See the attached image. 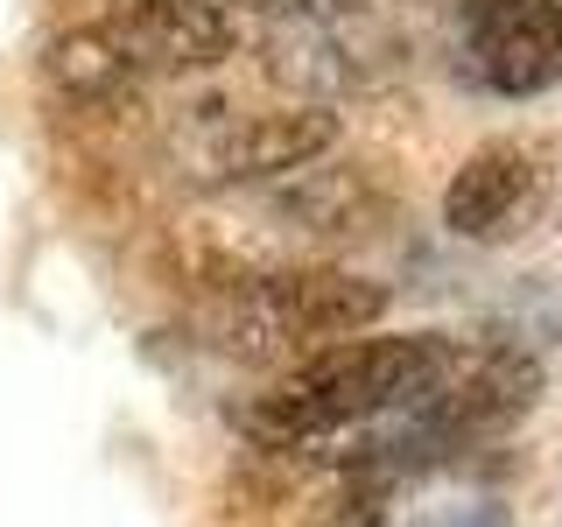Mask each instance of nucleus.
<instances>
[{
	"label": "nucleus",
	"mask_w": 562,
	"mask_h": 527,
	"mask_svg": "<svg viewBox=\"0 0 562 527\" xmlns=\"http://www.w3.org/2000/svg\"><path fill=\"white\" fill-rule=\"evenodd\" d=\"M450 359H457V345L436 338V330L324 345L316 359L295 366L274 394H260L254 408H246V436H260V444H310V436L366 429V422L408 408L415 394H429Z\"/></svg>",
	"instance_id": "nucleus-1"
},
{
	"label": "nucleus",
	"mask_w": 562,
	"mask_h": 527,
	"mask_svg": "<svg viewBox=\"0 0 562 527\" xmlns=\"http://www.w3.org/2000/svg\"><path fill=\"white\" fill-rule=\"evenodd\" d=\"M386 289L366 274L338 268H289V274H260L254 289L233 303V351H310V345H338L351 330L380 324Z\"/></svg>",
	"instance_id": "nucleus-2"
},
{
	"label": "nucleus",
	"mask_w": 562,
	"mask_h": 527,
	"mask_svg": "<svg viewBox=\"0 0 562 527\" xmlns=\"http://www.w3.org/2000/svg\"><path fill=\"white\" fill-rule=\"evenodd\" d=\"M464 70L499 99L562 85V0H464L457 8Z\"/></svg>",
	"instance_id": "nucleus-3"
},
{
	"label": "nucleus",
	"mask_w": 562,
	"mask_h": 527,
	"mask_svg": "<svg viewBox=\"0 0 562 527\" xmlns=\"http://www.w3.org/2000/svg\"><path fill=\"white\" fill-rule=\"evenodd\" d=\"M549 198V162H541L535 141H485L443 190V225L471 246L514 239L527 218Z\"/></svg>",
	"instance_id": "nucleus-4"
},
{
	"label": "nucleus",
	"mask_w": 562,
	"mask_h": 527,
	"mask_svg": "<svg viewBox=\"0 0 562 527\" xmlns=\"http://www.w3.org/2000/svg\"><path fill=\"white\" fill-rule=\"evenodd\" d=\"M105 29L134 70H204L233 49V14L218 0H127Z\"/></svg>",
	"instance_id": "nucleus-5"
},
{
	"label": "nucleus",
	"mask_w": 562,
	"mask_h": 527,
	"mask_svg": "<svg viewBox=\"0 0 562 527\" xmlns=\"http://www.w3.org/2000/svg\"><path fill=\"white\" fill-rule=\"evenodd\" d=\"M330 141H338V120H330L324 105H303V113H254L211 148V169L218 176H281V169L316 162Z\"/></svg>",
	"instance_id": "nucleus-6"
},
{
	"label": "nucleus",
	"mask_w": 562,
	"mask_h": 527,
	"mask_svg": "<svg viewBox=\"0 0 562 527\" xmlns=\"http://www.w3.org/2000/svg\"><path fill=\"white\" fill-rule=\"evenodd\" d=\"M49 78H57L70 99H113V92H127L140 70L127 64V49L113 43V29H78L49 49Z\"/></svg>",
	"instance_id": "nucleus-7"
},
{
	"label": "nucleus",
	"mask_w": 562,
	"mask_h": 527,
	"mask_svg": "<svg viewBox=\"0 0 562 527\" xmlns=\"http://www.w3.org/2000/svg\"><path fill=\"white\" fill-rule=\"evenodd\" d=\"M316 527H386L380 520V492H359V500L330 506ZM422 527H506V514H499V506H450V514H429Z\"/></svg>",
	"instance_id": "nucleus-8"
},
{
	"label": "nucleus",
	"mask_w": 562,
	"mask_h": 527,
	"mask_svg": "<svg viewBox=\"0 0 562 527\" xmlns=\"http://www.w3.org/2000/svg\"><path fill=\"white\" fill-rule=\"evenodd\" d=\"M330 8H386V0H330Z\"/></svg>",
	"instance_id": "nucleus-9"
}]
</instances>
